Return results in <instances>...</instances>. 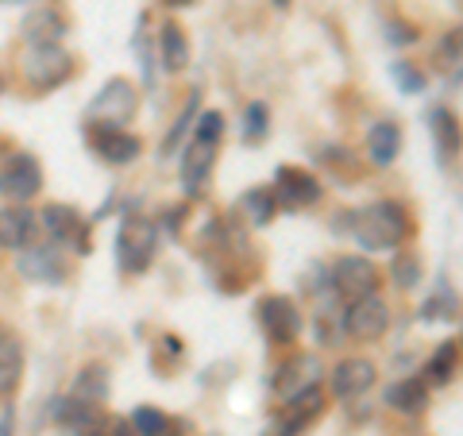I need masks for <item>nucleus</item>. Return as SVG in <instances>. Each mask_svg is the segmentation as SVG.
<instances>
[{
    "label": "nucleus",
    "instance_id": "obj_9",
    "mask_svg": "<svg viewBox=\"0 0 463 436\" xmlns=\"http://www.w3.org/2000/svg\"><path fill=\"white\" fill-rule=\"evenodd\" d=\"M344 328H347V336H355V340H379V336H386V328H390V305L379 294H371L364 301H347Z\"/></svg>",
    "mask_w": 463,
    "mask_h": 436
},
{
    "label": "nucleus",
    "instance_id": "obj_10",
    "mask_svg": "<svg viewBox=\"0 0 463 436\" xmlns=\"http://www.w3.org/2000/svg\"><path fill=\"white\" fill-rule=\"evenodd\" d=\"M274 197H279V205L309 209V205L321 201V182L301 166H282L279 174H274Z\"/></svg>",
    "mask_w": 463,
    "mask_h": 436
},
{
    "label": "nucleus",
    "instance_id": "obj_17",
    "mask_svg": "<svg viewBox=\"0 0 463 436\" xmlns=\"http://www.w3.org/2000/svg\"><path fill=\"white\" fill-rule=\"evenodd\" d=\"M24 379V344L0 325V402L16 394Z\"/></svg>",
    "mask_w": 463,
    "mask_h": 436
},
{
    "label": "nucleus",
    "instance_id": "obj_2",
    "mask_svg": "<svg viewBox=\"0 0 463 436\" xmlns=\"http://www.w3.org/2000/svg\"><path fill=\"white\" fill-rule=\"evenodd\" d=\"M20 74L32 85V93H51L74 74V58L62 51L58 43H27V51L20 58Z\"/></svg>",
    "mask_w": 463,
    "mask_h": 436
},
{
    "label": "nucleus",
    "instance_id": "obj_7",
    "mask_svg": "<svg viewBox=\"0 0 463 436\" xmlns=\"http://www.w3.org/2000/svg\"><path fill=\"white\" fill-rule=\"evenodd\" d=\"M39 190H43V166H39V158L27 155V151L12 155L8 166L0 170V194L12 197L16 205H24V201H32Z\"/></svg>",
    "mask_w": 463,
    "mask_h": 436
},
{
    "label": "nucleus",
    "instance_id": "obj_8",
    "mask_svg": "<svg viewBox=\"0 0 463 436\" xmlns=\"http://www.w3.org/2000/svg\"><path fill=\"white\" fill-rule=\"evenodd\" d=\"M39 224L47 228V236L62 247H74L78 255H90V236H85V216L74 205H47L39 216Z\"/></svg>",
    "mask_w": 463,
    "mask_h": 436
},
{
    "label": "nucleus",
    "instance_id": "obj_13",
    "mask_svg": "<svg viewBox=\"0 0 463 436\" xmlns=\"http://www.w3.org/2000/svg\"><path fill=\"white\" fill-rule=\"evenodd\" d=\"M90 139H93V151L105 158V163L112 166H128V163H136L139 151H143V143L132 136V132H124V128H90Z\"/></svg>",
    "mask_w": 463,
    "mask_h": 436
},
{
    "label": "nucleus",
    "instance_id": "obj_21",
    "mask_svg": "<svg viewBox=\"0 0 463 436\" xmlns=\"http://www.w3.org/2000/svg\"><path fill=\"white\" fill-rule=\"evenodd\" d=\"M386 405H394L398 413H425L429 410V386L421 379H402L386 386Z\"/></svg>",
    "mask_w": 463,
    "mask_h": 436
},
{
    "label": "nucleus",
    "instance_id": "obj_14",
    "mask_svg": "<svg viewBox=\"0 0 463 436\" xmlns=\"http://www.w3.org/2000/svg\"><path fill=\"white\" fill-rule=\"evenodd\" d=\"M16 267H20L32 282H51V286H58V282L66 279V259L58 255V247H27V251L16 259Z\"/></svg>",
    "mask_w": 463,
    "mask_h": 436
},
{
    "label": "nucleus",
    "instance_id": "obj_28",
    "mask_svg": "<svg viewBox=\"0 0 463 436\" xmlns=\"http://www.w3.org/2000/svg\"><path fill=\"white\" fill-rule=\"evenodd\" d=\"M197 97H201V93L194 90V93H190V105L182 109L178 124H174V128H170V136L163 139V158H170V151L178 147V143H182V136H185V132H190V124H194V116H197Z\"/></svg>",
    "mask_w": 463,
    "mask_h": 436
},
{
    "label": "nucleus",
    "instance_id": "obj_22",
    "mask_svg": "<svg viewBox=\"0 0 463 436\" xmlns=\"http://www.w3.org/2000/svg\"><path fill=\"white\" fill-rule=\"evenodd\" d=\"M432 136H437L440 158H456L463 151V128H459V116L452 109H437V112H432Z\"/></svg>",
    "mask_w": 463,
    "mask_h": 436
},
{
    "label": "nucleus",
    "instance_id": "obj_20",
    "mask_svg": "<svg viewBox=\"0 0 463 436\" xmlns=\"http://www.w3.org/2000/svg\"><path fill=\"white\" fill-rule=\"evenodd\" d=\"M158 54H163V70H170V74L190 66V39L174 20H166L163 32H158Z\"/></svg>",
    "mask_w": 463,
    "mask_h": 436
},
{
    "label": "nucleus",
    "instance_id": "obj_26",
    "mask_svg": "<svg viewBox=\"0 0 463 436\" xmlns=\"http://www.w3.org/2000/svg\"><path fill=\"white\" fill-rule=\"evenodd\" d=\"M128 425H132L136 436H166L170 432V417L163 410H155V405H139Z\"/></svg>",
    "mask_w": 463,
    "mask_h": 436
},
{
    "label": "nucleus",
    "instance_id": "obj_16",
    "mask_svg": "<svg viewBox=\"0 0 463 436\" xmlns=\"http://www.w3.org/2000/svg\"><path fill=\"white\" fill-rule=\"evenodd\" d=\"M325 410V394H321V386H309V390H301V394L289 398V413L279 429H274V436H298L306 425H313L317 417H321Z\"/></svg>",
    "mask_w": 463,
    "mask_h": 436
},
{
    "label": "nucleus",
    "instance_id": "obj_29",
    "mask_svg": "<svg viewBox=\"0 0 463 436\" xmlns=\"http://www.w3.org/2000/svg\"><path fill=\"white\" fill-rule=\"evenodd\" d=\"M267 120H270V112H267L263 100L248 105V116H243V139H248V143L267 139Z\"/></svg>",
    "mask_w": 463,
    "mask_h": 436
},
{
    "label": "nucleus",
    "instance_id": "obj_36",
    "mask_svg": "<svg viewBox=\"0 0 463 436\" xmlns=\"http://www.w3.org/2000/svg\"><path fill=\"white\" fill-rule=\"evenodd\" d=\"M274 8H282V12H286V8H289V0H274Z\"/></svg>",
    "mask_w": 463,
    "mask_h": 436
},
{
    "label": "nucleus",
    "instance_id": "obj_3",
    "mask_svg": "<svg viewBox=\"0 0 463 436\" xmlns=\"http://www.w3.org/2000/svg\"><path fill=\"white\" fill-rule=\"evenodd\" d=\"M158 247V228L147 216H124L120 232H116V263L124 274H143L155 263Z\"/></svg>",
    "mask_w": 463,
    "mask_h": 436
},
{
    "label": "nucleus",
    "instance_id": "obj_15",
    "mask_svg": "<svg viewBox=\"0 0 463 436\" xmlns=\"http://www.w3.org/2000/svg\"><path fill=\"white\" fill-rule=\"evenodd\" d=\"M35 228H39V216L32 209H24V205L0 209V247H5V251H24V247L32 243Z\"/></svg>",
    "mask_w": 463,
    "mask_h": 436
},
{
    "label": "nucleus",
    "instance_id": "obj_25",
    "mask_svg": "<svg viewBox=\"0 0 463 436\" xmlns=\"http://www.w3.org/2000/svg\"><path fill=\"white\" fill-rule=\"evenodd\" d=\"M74 398L78 402H90V405H100L109 398V371L105 367H85L74 383Z\"/></svg>",
    "mask_w": 463,
    "mask_h": 436
},
{
    "label": "nucleus",
    "instance_id": "obj_33",
    "mask_svg": "<svg viewBox=\"0 0 463 436\" xmlns=\"http://www.w3.org/2000/svg\"><path fill=\"white\" fill-rule=\"evenodd\" d=\"M182 216H185V205L166 209V228H170V232H178V228H182Z\"/></svg>",
    "mask_w": 463,
    "mask_h": 436
},
{
    "label": "nucleus",
    "instance_id": "obj_34",
    "mask_svg": "<svg viewBox=\"0 0 463 436\" xmlns=\"http://www.w3.org/2000/svg\"><path fill=\"white\" fill-rule=\"evenodd\" d=\"M0 436H12V413L0 417Z\"/></svg>",
    "mask_w": 463,
    "mask_h": 436
},
{
    "label": "nucleus",
    "instance_id": "obj_18",
    "mask_svg": "<svg viewBox=\"0 0 463 436\" xmlns=\"http://www.w3.org/2000/svg\"><path fill=\"white\" fill-rule=\"evenodd\" d=\"M20 35L27 43H58L66 35V16L58 8H35V12H27Z\"/></svg>",
    "mask_w": 463,
    "mask_h": 436
},
{
    "label": "nucleus",
    "instance_id": "obj_4",
    "mask_svg": "<svg viewBox=\"0 0 463 436\" xmlns=\"http://www.w3.org/2000/svg\"><path fill=\"white\" fill-rule=\"evenodd\" d=\"M136 109H139L136 85L128 78H112L105 90L93 97V105L85 109V124L90 128H124L136 116Z\"/></svg>",
    "mask_w": 463,
    "mask_h": 436
},
{
    "label": "nucleus",
    "instance_id": "obj_37",
    "mask_svg": "<svg viewBox=\"0 0 463 436\" xmlns=\"http://www.w3.org/2000/svg\"><path fill=\"white\" fill-rule=\"evenodd\" d=\"M0 5H12V0H0Z\"/></svg>",
    "mask_w": 463,
    "mask_h": 436
},
{
    "label": "nucleus",
    "instance_id": "obj_38",
    "mask_svg": "<svg viewBox=\"0 0 463 436\" xmlns=\"http://www.w3.org/2000/svg\"><path fill=\"white\" fill-rule=\"evenodd\" d=\"M0 90H5V78H0Z\"/></svg>",
    "mask_w": 463,
    "mask_h": 436
},
{
    "label": "nucleus",
    "instance_id": "obj_6",
    "mask_svg": "<svg viewBox=\"0 0 463 436\" xmlns=\"http://www.w3.org/2000/svg\"><path fill=\"white\" fill-rule=\"evenodd\" d=\"M259 325H263V332L270 336V344H294L298 340V332H301V309H298V301L294 298H286V294H270L259 301Z\"/></svg>",
    "mask_w": 463,
    "mask_h": 436
},
{
    "label": "nucleus",
    "instance_id": "obj_27",
    "mask_svg": "<svg viewBox=\"0 0 463 436\" xmlns=\"http://www.w3.org/2000/svg\"><path fill=\"white\" fill-rule=\"evenodd\" d=\"M390 274H394V282L398 286H417V279H421V259H417L413 251H402L394 255V263H390Z\"/></svg>",
    "mask_w": 463,
    "mask_h": 436
},
{
    "label": "nucleus",
    "instance_id": "obj_24",
    "mask_svg": "<svg viewBox=\"0 0 463 436\" xmlns=\"http://www.w3.org/2000/svg\"><path fill=\"white\" fill-rule=\"evenodd\" d=\"M456 359H459V347L452 340L440 344L425 363V383L429 386H444L448 379H452V371H456Z\"/></svg>",
    "mask_w": 463,
    "mask_h": 436
},
{
    "label": "nucleus",
    "instance_id": "obj_5",
    "mask_svg": "<svg viewBox=\"0 0 463 436\" xmlns=\"http://www.w3.org/2000/svg\"><path fill=\"white\" fill-rule=\"evenodd\" d=\"M379 282H383V274L367 255H344L340 263L332 267V286H336V294L347 301H364L371 294H379Z\"/></svg>",
    "mask_w": 463,
    "mask_h": 436
},
{
    "label": "nucleus",
    "instance_id": "obj_32",
    "mask_svg": "<svg viewBox=\"0 0 463 436\" xmlns=\"http://www.w3.org/2000/svg\"><path fill=\"white\" fill-rule=\"evenodd\" d=\"M459 54H463V32H452V39H444L440 58H448V62H456Z\"/></svg>",
    "mask_w": 463,
    "mask_h": 436
},
{
    "label": "nucleus",
    "instance_id": "obj_1",
    "mask_svg": "<svg viewBox=\"0 0 463 436\" xmlns=\"http://www.w3.org/2000/svg\"><path fill=\"white\" fill-rule=\"evenodd\" d=\"M410 232H413V221L398 201H374V205L359 209L352 216V236L364 251H394V247L410 240Z\"/></svg>",
    "mask_w": 463,
    "mask_h": 436
},
{
    "label": "nucleus",
    "instance_id": "obj_12",
    "mask_svg": "<svg viewBox=\"0 0 463 436\" xmlns=\"http://www.w3.org/2000/svg\"><path fill=\"white\" fill-rule=\"evenodd\" d=\"M213 163H216V139L194 136V143L185 147V158H182V185H185V194L190 197H197L201 190H205Z\"/></svg>",
    "mask_w": 463,
    "mask_h": 436
},
{
    "label": "nucleus",
    "instance_id": "obj_23",
    "mask_svg": "<svg viewBox=\"0 0 463 436\" xmlns=\"http://www.w3.org/2000/svg\"><path fill=\"white\" fill-rule=\"evenodd\" d=\"M240 209H243V216H248L255 228H263V224L274 221V213H279V197H274V190H263V185H259V190L243 194Z\"/></svg>",
    "mask_w": 463,
    "mask_h": 436
},
{
    "label": "nucleus",
    "instance_id": "obj_35",
    "mask_svg": "<svg viewBox=\"0 0 463 436\" xmlns=\"http://www.w3.org/2000/svg\"><path fill=\"white\" fill-rule=\"evenodd\" d=\"M166 8H185V5H194V0H163Z\"/></svg>",
    "mask_w": 463,
    "mask_h": 436
},
{
    "label": "nucleus",
    "instance_id": "obj_30",
    "mask_svg": "<svg viewBox=\"0 0 463 436\" xmlns=\"http://www.w3.org/2000/svg\"><path fill=\"white\" fill-rule=\"evenodd\" d=\"M394 78H398V85L405 93H421L425 90V74L413 62H394Z\"/></svg>",
    "mask_w": 463,
    "mask_h": 436
},
{
    "label": "nucleus",
    "instance_id": "obj_19",
    "mask_svg": "<svg viewBox=\"0 0 463 436\" xmlns=\"http://www.w3.org/2000/svg\"><path fill=\"white\" fill-rule=\"evenodd\" d=\"M367 155H371L374 166H390V163H394V158L402 155V128H398L394 120L374 124L371 136H367Z\"/></svg>",
    "mask_w": 463,
    "mask_h": 436
},
{
    "label": "nucleus",
    "instance_id": "obj_11",
    "mask_svg": "<svg viewBox=\"0 0 463 436\" xmlns=\"http://www.w3.org/2000/svg\"><path fill=\"white\" fill-rule=\"evenodd\" d=\"M374 379H379V371H374L371 359H344L332 371V394L340 402H355L374 386Z\"/></svg>",
    "mask_w": 463,
    "mask_h": 436
},
{
    "label": "nucleus",
    "instance_id": "obj_31",
    "mask_svg": "<svg viewBox=\"0 0 463 436\" xmlns=\"http://www.w3.org/2000/svg\"><path fill=\"white\" fill-rule=\"evenodd\" d=\"M386 43H394V47H410V43H417V27L402 24V20H390L386 24Z\"/></svg>",
    "mask_w": 463,
    "mask_h": 436
}]
</instances>
